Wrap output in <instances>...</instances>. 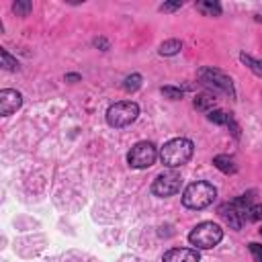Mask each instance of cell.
<instances>
[{
  "mask_svg": "<svg viewBox=\"0 0 262 262\" xmlns=\"http://www.w3.org/2000/svg\"><path fill=\"white\" fill-rule=\"evenodd\" d=\"M192 151H194V145L190 139L176 137V139H170L168 143H164V147L160 149V160L164 166H168L172 170V168L186 164L192 158Z\"/></svg>",
  "mask_w": 262,
  "mask_h": 262,
  "instance_id": "obj_1",
  "label": "cell"
},
{
  "mask_svg": "<svg viewBox=\"0 0 262 262\" xmlns=\"http://www.w3.org/2000/svg\"><path fill=\"white\" fill-rule=\"evenodd\" d=\"M217 196V188L211 184V182H205V180H199V182H192L184 188L182 192V205L188 207V209H194V211H201V209H207Z\"/></svg>",
  "mask_w": 262,
  "mask_h": 262,
  "instance_id": "obj_2",
  "label": "cell"
},
{
  "mask_svg": "<svg viewBox=\"0 0 262 262\" xmlns=\"http://www.w3.org/2000/svg\"><path fill=\"white\" fill-rule=\"evenodd\" d=\"M223 239V229L213 223V221H203L199 223L190 233H188V242L196 248V250H211L215 248L219 242Z\"/></svg>",
  "mask_w": 262,
  "mask_h": 262,
  "instance_id": "obj_3",
  "label": "cell"
},
{
  "mask_svg": "<svg viewBox=\"0 0 262 262\" xmlns=\"http://www.w3.org/2000/svg\"><path fill=\"white\" fill-rule=\"evenodd\" d=\"M139 115V104L133 100H121L108 106L106 111V123L111 127H127L131 125Z\"/></svg>",
  "mask_w": 262,
  "mask_h": 262,
  "instance_id": "obj_4",
  "label": "cell"
},
{
  "mask_svg": "<svg viewBox=\"0 0 262 262\" xmlns=\"http://www.w3.org/2000/svg\"><path fill=\"white\" fill-rule=\"evenodd\" d=\"M196 76H199V80H201L205 86H209V88H213V90H217V92H223V94H227L229 98H235L233 82H231V78H229L227 74H223L221 70H217V68H201V70L196 72Z\"/></svg>",
  "mask_w": 262,
  "mask_h": 262,
  "instance_id": "obj_5",
  "label": "cell"
},
{
  "mask_svg": "<svg viewBox=\"0 0 262 262\" xmlns=\"http://www.w3.org/2000/svg\"><path fill=\"white\" fill-rule=\"evenodd\" d=\"M160 151L158 147L151 143V141H137L131 151L127 154V164L131 168H137V170H143V168H149L156 164Z\"/></svg>",
  "mask_w": 262,
  "mask_h": 262,
  "instance_id": "obj_6",
  "label": "cell"
},
{
  "mask_svg": "<svg viewBox=\"0 0 262 262\" xmlns=\"http://www.w3.org/2000/svg\"><path fill=\"white\" fill-rule=\"evenodd\" d=\"M180 186H182V176L176 170H166L160 176H156V180L151 184V192L156 196H162L164 199V196L176 194L180 190Z\"/></svg>",
  "mask_w": 262,
  "mask_h": 262,
  "instance_id": "obj_7",
  "label": "cell"
},
{
  "mask_svg": "<svg viewBox=\"0 0 262 262\" xmlns=\"http://www.w3.org/2000/svg\"><path fill=\"white\" fill-rule=\"evenodd\" d=\"M20 104H23V94L18 90H12V88L0 90V115L2 117L12 115L16 108H20Z\"/></svg>",
  "mask_w": 262,
  "mask_h": 262,
  "instance_id": "obj_8",
  "label": "cell"
},
{
  "mask_svg": "<svg viewBox=\"0 0 262 262\" xmlns=\"http://www.w3.org/2000/svg\"><path fill=\"white\" fill-rule=\"evenodd\" d=\"M162 262H201L196 248H172L162 256Z\"/></svg>",
  "mask_w": 262,
  "mask_h": 262,
  "instance_id": "obj_9",
  "label": "cell"
},
{
  "mask_svg": "<svg viewBox=\"0 0 262 262\" xmlns=\"http://www.w3.org/2000/svg\"><path fill=\"white\" fill-rule=\"evenodd\" d=\"M219 215L225 219V223H227L231 229H242V225L246 223L244 213H242L233 203H223V205L219 207Z\"/></svg>",
  "mask_w": 262,
  "mask_h": 262,
  "instance_id": "obj_10",
  "label": "cell"
},
{
  "mask_svg": "<svg viewBox=\"0 0 262 262\" xmlns=\"http://www.w3.org/2000/svg\"><path fill=\"white\" fill-rule=\"evenodd\" d=\"M207 119H209L211 123H215V125H225V127H229L231 133H233V137H239V127H237V123L233 121V117H231L229 113H225V111H221V108H213V111L207 113Z\"/></svg>",
  "mask_w": 262,
  "mask_h": 262,
  "instance_id": "obj_11",
  "label": "cell"
},
{
  "mask_svg": "<svg viewBox=\"0 0 262 262\" xmlns=\"http://www.w3.org/2000/svg\"><path fill=\"white\" fill-rule=\"evenodd\" d=\"M199 12H203L205 16H219L221 14V4L215 0H201L194 4Z\"/></svg>",
  "mask_w": 262,
  "mask_h": 262,
  "instance_id": "obj_12",
  "label": "cell"
},
{
  "mask_svg": "<svg viewBox=\"0 0 262 262\" xmlns=\"http://www.w3.org/2000/svg\"><path fill=\"white\" fill-rule=\"evenodd\" d=\"M213 164H215V168H219L223 174H235V172H237V166H235L233 158H229V156H215V158H213Z\"/></svg>",
  "mask_w": 262,
  "mask_h": 262,
  "instance_id": "obj_13",
  "label": "cell"
},
{
  "mask_svg": "<svg viewBox=\"0 0 262 262\" xmlns=\"http://www.w3.org/2000/svg\"><path fill=\"white\" fill-rule=\"evenodd\" d=\"M239 61H242L250 72H254L258 78H262V59H256V57H252V55H248V53H239Z\"/></svg>",
  "mask_w": 262,
  "mask_h": 262,
  "instance_id": "obj_14",
  "label": "cell"
},
{
  "mask_svg": "<svg viewBox=\"0 0 262 262\" xmlns=\"http://www.w3.org/2000/svg\"><path fill=\"white\" fill-rule=\"evenodd\" d=\"M182 49V41H178V39H168V41H164L162 45H160V55H176L178 51Z\"/></svg>",
  "mask_w": 262,
  "mask_h": 262,
  "instance_id": "obj_15",
  "label": "cell"
},
{
  "mask_svg": "<svg viewBox=\"0 0 262 262\" xmlns=\"http://www.w3.org/2000/svg\"><path fill=\"white\" fill-rule=\"evenodd\" d=\"M194 106L199 108V111H213V106H215V98L213 96H209V94H201V96H196L194 98Z\"/></svg>",
  "mask_w": 262,
  "mask_h": 262,
  "instance_id": "obj_16",
  "label": "cell"
},
{
  "mask_svg": "<svg viewBox=\"0 0 262 262\" xmlns=\"http://www.w3.org/2000/svg\"><path fill=\"white\" fill-rule=\"evenodd\" d=\"M139 86H141V76H139V74H131V76H127V78L123 80V88H125L127 92H135Z\"/></svg>",
  "mask_w": 262,
  "mask_h": 262,
  "instance_id": "obj_17",
  "label": "cell"
},
{
  "mask_svg": "<svg viewBox=\"0 0 262 262\" xmlns=\"http://www.w3.org/2000/svg\"><path fill=\"white\" fill-rule=\"evenodd\" d=\"M31 8H33V4H31L29 0H16V2L12 4V10H14L16 16H27V14L31 12Z\"/></svg>",
  "mask_w": 262,
  "mask_h": 262,
  "instance_id": "obj_18",
  "label": "cell"
},
{
  "mask_svg": "<svg viewBox=\"0 0 262 262\" xmlns=\"http://www.w3.org/2000/svg\"><path fill=\"white\" fill-rule=\"evenodd\" d=\"M244 219L246 221H260L262 219V205H250L248 207V211L244 213Z\"/></svg>",
  "mask_w": 262,
  "mask_h": 262,
  "instance_id": "obj_19",
  "label": "cell"
},
{
  "mask_svg": "<svg viewBox=\"0 0 262 262\" xmlns=\"http://www.w3.org/2000/svg\"><path fill=\"white\" fill-rule=\"evenodd\" d=\"M0 59H2V66L6 70H18V61L6 51V49H0Z\"/></svg>",
  "mask_w": 262,
  "mask_h": 262,
  "instance_id": "obj_20",
  "label": "cell"
},
{
  "mask_svg": "<svg viewBox=\"0 0 262 262\" xmlns=\"http://www.w3.org/2000/svg\"><path fill=\"white\" fill-rule=\"evenodd\" d=\"M160 92H162L166 98H170V100H178V98H182V90H180V88H174V86H162Z\"/></svg>",
  "mask_w": 262,
  "mask_h": 262,
  "instance_id": "obj_21",
  "label": "cell"
},
{
  "mask_svg": "<svg viewBox=\"0 0 262 262\" xmlns=\"http://www.w3.org/2000/svg\"><path fill=\"white\" fill-rule=\"evenodd\" d=\"M248 250L252 252L254 262H262V244H258V242H250V244H248Z\"/></svg>",
  "mask_w": 262,
  "mask_h": 262,
  "instance_id": "obj_22",
  "label": "cell"
},
{
  "mask_svg": "<svg viewBox=\"0 0 262 262\" xmlns=\"http://www.w3.org/2000/svg\"><path fill=\"white\" fill-rule=\"evenodd\" d=\"M182 6V2L180 0H174V2H164V4H160V10L162 12H174V10H178Z\"/></svg>",
  "mask_w": 262,
  "mask_h": 262,
  "instance_id": "obj_23",
  "label": "cell"
},
{
  "mask_svg": "<svg viewBox=\"0 0 262 262\" xmlns=\"http://www.w3.org/2000/svg\"><path fill=\"white\" fill-rule=\"evenodd\" d=\"M94 45H96V47H102V51L108 49V43H106L104 39H94Z\"/></svg>",
  "mask_w": 262,
  "mask_h": 262,
  "instance_id": "obj_24",
  "label": "cell"
},
{
  "mask_svg": "<svg viewBox=\"0 0 262 262\" xmlns=\"http://www.w3.org/2000/svg\"><path fill=\"white\" fill-rule=\"evenodd\" d=\"M66 80L68 82H76V80H80V76L78 74H66Z\"/></svg>",
  "mask_w": 262,
  "mask_h": 262,
  "instance_id": "obj_25",
  "label": "cell"
},
{
  "mask_svg": "<svg viewBox=\"0 0 262 262\" xmlns=\"http://www.w3.org/2000/svg\"><path fill=\"white\" fill-rule=\"evenodd\" d=\"M260 233H262V229H260Z\"/></svg>",
  "mask_w": 262,
  "mask_h": 262,
  "instance_id": "obj_26",
  "label": "cell"
}]
</instances>
